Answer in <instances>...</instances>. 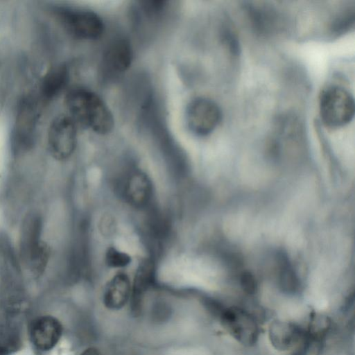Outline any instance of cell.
Here are the masks:
<instances>
[{
    "label": "cell",
    "mask_w": 355,
    "mask_h": 355,
    "mask_svg": "<svg viewBox=\"0 0 355 355\" xmlns=\"http://www.w3.org/2000/svg\"><path fill=\"white\" fill-rule=\"evenodd\" d=\"M64 103L69 116L76 123L100 135L107 134L112 130L113 115L94 92L83 87L72 89L67 93Z\"/></svg>",
    "instance_id": "obj_1"
},
{
    "label": "cell",
    "mask_w": 355,
    "mask_h": 355,
    "mask_svg": "<svg viewBox=\"0 0 355 355\" xmlns=\"http://www.w3.org/2000/svg\"><path fill=\"white\" fill-rule=\"evenodd\" d=\"M20 252L28 269L35 275L44 271L49 258L50 248L42 240V220L36 214H29L24 220L21 232Z\"/></svg>",
    "instance_id": "obj_2"
},
{
    "label": "cell",
    "mask_w": 355,
    "mask_h": 355,
    "mask_svg": "<svg viewBox=\"0 0 355 355\" xmlns=\"http://www.w3.org/2000/svg\"><path fill=\"white\" fill-rule=\"evenodd\" d=\"M319 110L321 120L326 126L330 128L343 127L354 118V96L342 86H328L320 96Z\"/></svg>",
    "instance_id": "obj_3"
},
{
    "label": "cell",
    "mask_w": 355,
    "mask_h": 355,
    "mask_svg": "<svg viewBox=\"0 0 355 355\" xmlns=\"http://www.w3.org/2000/svg\"><path fill=\"white\" fill-rule=\"evenodd\" d=\"M222 117L218 104L206 97H196L187 105L186 123L189 130L198 136L211 133L218 125Z\"/></svg>",
    "instance_id": "obj_4"
},
{
    "label": "cell",
    "mask_w": 355,
    "mask_h": 355,
    "mask_svg": "<svg viewBox=\"0 0 355 355\" xmlns=\"http://www.w3.org/2000/svg\"><path fill=\"white\" fill-rule=\"evenodd\" d=\"M47 140L50 153L55 159H68L76 147V123L69 116L55 117L49 126Z\"/></svg>",
    "instance_id": "obj_5"
},
{
    "label": "cell",
    "mask_w": 355,
    "mask_h": 355,
    "mask_svg": "<svg viewBox=\"0 0 355 355\" xmlns=\"http://www.w3.org/2000/svg\"><path fill=\"white\" fill-rule=\"evenodd\" d=\"M64 28L72 36L83 40H95L104 31L101 17L95 12L85 10H64L60 13Z\"/></svg>",
    "instance_id": "obj_6"
},
{
    "label": "cell",
    "mask_w": 355,
    "mask_h": 355,
    "mask_svg": "<svg viewBox=\"0 0 355 355\" xmlns=\"http://www.w3.org/2000/svg\"><path fill=\"white\" fill-rule=\"evenodd\" d=\"M219 317L223 326L238 341L248 345L256 343L258 326L246 311L235 307L223 309Z\"/></svg>",
    "instance_id": "obj_7"
},
{
    "label": "cell",
    "mask_w": 355,
    "mask_h": 355,
    "mask_svg": "<svg viewBox=\"0 0 355 355\" xmlns=\"http://www.w3.org/2000/svg\"><path fill=\"white\" fill-rule=\"evenodd\" d=\"M37 117L38 108L35 99H24L19 107L14 130L13 142L17 151H25L31 148Z\"/></svg>",
    "instance_id": "obj_8"
},
{
    "label": "cell",
    "mask_w": 355,
    "mask_h": 355,
    "mask_svg": "<svg viewBox=\"0 0 355 355\" xmlns=\"http://www.w3.org/2000/svg\"><path fill=\"white\" fill-rule=\"evenodd\" d=\"M125 201L136 208H143L150 202L153 187L148 175L140 171L130 172L123 184Z\"/></svg>",
    "instance_id": "obj_9"
},
{
    "label": "cell",
    "mask_w": 355,
    "mask_h": 355,
    "mask_svg": "<svg viewBox=\"0 0 355 355\" xmlns=\"http://www.w3.org/2000/svg\"><path fill=\"white\" fill-rule=\"evenodd\" d=\"M62 332V324L55 318L45 315L37 318L31 329V338L39 349L47 351L53 348L59 341Z\"/></svg>",
    "instance_id": "obj_10"
},
{
    "label": "cell",
    "mask_w": 355,
    "mask_h": 355,
    "mask_svg": "<svg viewBox=\"0 0 355 355\" xmlns=\"http://www.w3.org/2000/svg\"><path fill=\"white\" fill-rule=\"evenodd\" d=\"M132 287L128 276L124 272H118L107 284L103 295L105 307L111 310H119L123 307L130 299Z\"/></svg>",
    "instance_id": "obj_11"
},
{
    "label": "cell",
    "mask_w": 355,
    "mask_h": 355,
    "mask_svg": "<svg viewBox=\"0 0 355 355\" xmlns=\"http://www.w3.org/2000/svg\"><path fill=\"white\" fill-rule=\"evenodd\" d=\"M132 55L130 42L124 38H119L108 45L103 60L105 67L109 71L122 73L130 67Z\"/></svg>",
    "instance_id": "obj_12"
},
{
    "label": "cell",
    "mask_w": 355,
    "mask_h": 355,
    "mask_svg": "<svg viewBox=\"0 0 355 355\" xmlns=\"http://www.w3.org/2000/svg\"><path fill=\"white\" fill-rule=\"evenodd\" d=\"M301 334L298 327L286 322L273 323L270 331L272 343L280 349L292 347L298 341Z\"/></svg>",
    "instance_id": "obj_13"
},
{
    "label": "cell",
    "mask_w": 355,
    "mask_h": 355,
    "mask_svg": "<svg viewBox=\"0 0 355 355\" xmlns=\"http://www.w3.org/2000/svg\"><path fill=\"white\" fill-rule=\"evenodd\" d=\"M68 79V71L64 66L51 69L44 78L42 83V92L46 98H52L60 93L65 86Z\"/></svg>",
    "instance_id": "obj_14"
},
{
    "label": "cell",
    "mask_w": 355,
    "mask_h": 355,
    "mask_svg": "<svg viewBox=\"0 0 355 355\" xmlns=\"http://www.w3.org/2000/svg\"><path fill=\"white\" fill-rule=\"evenodd\" d=\"M277 263L279 268V280L284 291L293 293L300 286V281L287 255L283 252L279 253Z\"/></svg>",
    "instance_id": "obj_15"
},
{
    "label": "cell",
    "mask_w": 355,
    "mask_h": 355,
    "mask_svg": "<svg viewBox=\"0 0 355 355\" xmlns=\"http://www.w3.org/2000/svg\"><path fill=\"white\" fill-rule=\"evenodd\" d=\"M354 21V9L346 8L343 10L333 20L331 24V34H343L348 31L353 25Z\"/></svg>",
    "instance_id": "obj_16"
},
{
    "label": "cell",
    "mask_w": 355,
    "mask_h": 355,
    "mask_svg": "<svg viewBox=\"0 0 355 355\" xmlns=\"http://www.w3.org/2000/svg\"><path fill=\"white\" fill-rule=\"evenodd\" d=\"M131 262V257L125 252L114 247L107 248L105 253V263L111 268H123Z\"/></svg>",
    "instance_id": "obj_17"
},
{
    "label": "cell",
    "mask_w": 355,
    "mask_h": 355,
    "mask_svg": "<svg viewBox=\"0 0 355 355\" xmlns=\"http://www.w3.org/2000/svg\"><path fill=\"white\" fill-rule=\"evenodd\" d=\"M240 282L243 291L249 294L254 293L257 288V283L255 277L248 271L242 272Z\"/></svg>",
    "instance_id": "obj_18"
},
{
    "label": "cell",
    "mask_w": 355,
    "mask_h": 355,
    "mask_svg": "<svg viewBox=\"0 0 355 355\" xmlns=\"http://www.w3.org/2000/svg\"><path fill=\"white\" fill-rule=\"evenodd\" d=\"M80 355H103L102 353L95 347H89L85 349Z\"/></svg>",
    "instance_id": "obj_19"
},
{
    "label": "cell",
    "mask_w": 355,
    "mask_h": 355,
    "mask_svg": "<svg viewBox=\"0 0 355 355\" xmlns=\"http://www.w3.org/2000/svg\"><path fill=\"white\" fill-rule=\"evenodd\" d=\"M293 355H301V354H293Z\"/></svg>",
    "instance_id": "obj_20"
}]
</instances>
